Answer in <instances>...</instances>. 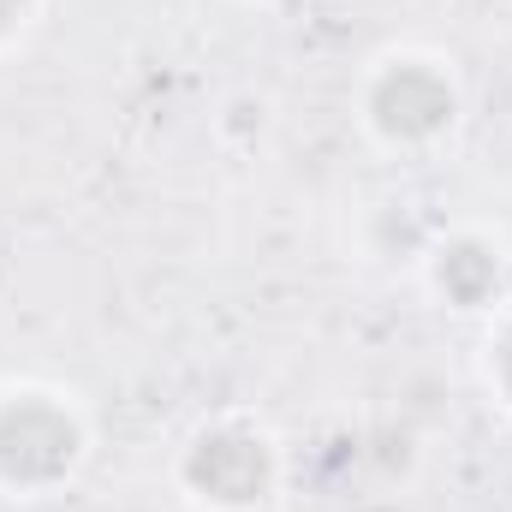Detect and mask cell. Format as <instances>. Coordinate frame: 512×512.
I'll return each mask as SVG.
<instances>
[{"label":"cell","instance_id":"cell-1","mask_svg":"<svg viewBox=\"0 0 512 512\" xmlns=\"http://www.w3.org/2000/svg\"><path fill=\"white\" fill-rule=\"evenodd\" d=\"M78 417L48 393H18L0 405V477L12 489H48L78 465Z\"/></svg>","mask_w":512,"mask_h":512},{"label":"cell","instance_id":"cell-2","mask_svg":"<svg viewBox=\"0 0 512 512\" xmlns=\"http://www.w3.org/2000/svg\"><path fill=\"white\" fill-rule=\"evenodd\" d=\"M185 483L209 507H256L274 489V447L256 429H239V423L203 429L185 447Z\"/></svg>","mask_w":512,"mask_h":512},{"label":"cell","instance_id":"cell-6","mask_svg":"<svg viewBox=\"0 0 512 512\" xmlns=\"http://www.w3.org/2000/svg\"><path fill=\"white\" fill-rule=\"evenodd\" d=\"M18 12H24V0H0V36L18 24Z\"/></svg>","mask_w":512,"mask_h":512},{"label":"cell","instance_id":"cell-4","mask_svg":"<svg viewBox=\"0 0 512 512\" xmlns=\"http://www.w3.org/2000/svg\"><path fill=\"white\" fill-rule=\"evenodd\" d=\"M435 286L459 304V310H483L501 292V256L483 239H447L435 251Z\"/></svg>","mask_w":512,"mask_h":512},{"label":"cell","instance_id":"cell-3","mask_svg":"<svg viewBox=\"0 0 512 512\" xmlns=\"http://www.w3.org/2000/svg\"><path fill=\"white\" fill-rule=\"evenodd\" d=\"M453 114H459V96L447 72L429 60H393L370 84V126L387 143H429L453 126Z\"/></svg>","mask_w":512,"mask_h":512},{"label":"cell","instance_id":"cell-5","mask_svg":"<svg viewBox=\"0 0 512 512\" xmlns=\"http://www.w3.org/2000/svg\"><path fill=\"white\" fill-rule=\"evenodd\" d=\"M495 376H501V393H507V405H512V328L501 334V346H495Z\"/></svg>","mask_w":512,"mask_h":512}]
</instances>
